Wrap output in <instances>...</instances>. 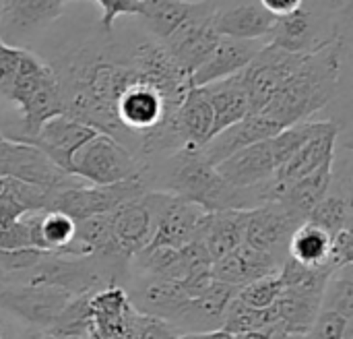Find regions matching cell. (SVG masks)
<instances>
[{
    "label": "cell",
    "instance_id": "cell-1",
    "mask_svg": "<svg viewBox=\"0 0 353 339\" xmlns=\"http://www.w3.org/2000/svg\"><path fill=\"white\" fill-rule=\"evenodd\" d=\"M341 56L343 39L339 35L306 52L296 72L269 97L261 114L281 128L308 120L333 99L339 85Z\"/></svg>",
    "mask_w": 353,
    "mask_h": 339
},
{
    "label": "cell",
    "instance_id": "cell-2",
    "mask_svg": "<svg viewBox=\"0 0 353 339\" xmlns=\"http://www.w3.org/2000/svg\"><path fill=\"white\" fill-rule=\"evenodd\" d=\"M170 166L165 191L201 205L205 211L252 209L271 201V180L252 188L232 186L219 176L215 166L203 157L201 149L184 147L172 153Z\"/></svg>",
    "mask_w": 353,
    "mask_h": 339
},
{
    "label": "cell",
    "instance_id": "cell-3",
    "mask_svg": "<svg viewBox=\"0 0 353 339\" xmlns=\"http://www.w3.org/2000/svg\"><path fill=\"white\" fill-rule=\"evenodd\" d=\"M6 99L19 108L25 133L23 137H19L21 141L33 139V135L46 120L64 112L60 83L54 66L46 64L31 52H25L21 70Z\"/></svg>",
    "mask_w": 353,
    "mask_h": 339
},
{
    "label": "cell",
    "instance_id": "cell-4",
    "mask_svg": "<svg viewBox=\"0 0 353 339\" xmlns=\"http://www.w3.org/2000/svg\"><path fill=\"white\" fill-rule=\"evenodd\" d=\"M145 168L139 157L120 141L105 133H95L85 141L70 159L68 174L87 184H114L143 178Z\"/></svg>",
    "mask_w": 353,
    "mask_h": 339
},
{
    "label": "cell",
    "instance_id": "cell-5",
    "mask_svg": "<svg viewBox=\"0 0 353 339\" xmlns=\"http://www.w3.org/2000/svg\"><path fill=\"white\" fill-rule=\"evenodd\" d=\"M147 193V182L145 178H134V180H122L114 184H87V182H77L64 188H58L52 193L48 209L66 213L68 217L85 220L91 215H101L110 213L116 207L141 199Z\"/></svg>",
    "mask_w": 353,
    "mask_h": 339
},
{
    "label": "cell",
    "instance_id": "cell-6",
    "mask_svg": "<svg viewBox=\"0 0 353 339\" xmlns=\"http://www.w3.org/2000/svg\"><path fill=\"white\" fill-rule=\"evenodd\" d=\"M145 201L149 203L155 215L153 238L147 246L180 249L186 242L199 238L203 220L207 215V211L201 205L190 203L168 191H159V193L147 191Z\"/></svg>",
    "mask_w": 353,
    "mask_h": 339
},
{
    "label": "cell",
    "instance_id": "cell-7",
    "mask_svg": "<svg viewBox=\"0 0 353 339\" xmlns=\"http://www.w3.org/2000/svg\"><path fill=\"white\" fill-rule=\"evenodd\" d=\"M0 176L58 191L83 182L60 170L37 145L21 139H0Z\"/></svg>",
    "mask_w": 353,
    "mask_h": 339
},
{
    "label": "cell",
    "instance_id": "cell-8",
    "mask_svg": "<svg viewBox=\"0 0 353 339\" xmlns=\"http://www.w3.org/2000/svg\"><path fill=\"white\" fill-rule=\"evenodd\" d=\"M215 6L207 0H196L190 17L180 23L165 39H161L168 54L176 60V64L190 75L203 64V60L211 54V50L219 41V33L213 25Z\"/></svg>",
    "mask_w": 353,
    "mask_h": 339
},
{
    "label": "cell",
    "instance_id": "cell-9",
    "mask_svg": "<svg viewBox=\"0 0 353 339\" xmlns=\"http://www.w3.org/2000/svg\"><path fill=\"white\" fill-rule=\"evenodd\" d=\"M72 296L74 294L54 286L0 284V309L14 315L39 333H48V329Z\"/></svg>",
    "mask_w": 353,
    "mask_h": 339
},
{
    "label": "cell",
    "instance_id": "cell-10",
    "mask_svg": "<svg viewBox=\"0 0 353 339\" xmlns=\"http://www.w3.org/2000/svg\"><path fill=\"white\" fill-rule=\"evenodd\" d=\"M304 54L306 52H288L271 43H265L259 50V54L240 72L250 101V114L263 110L269 97L296 72Z\"/></svg>",
    "mask_w": 353,
    "mask_h": 339
},
{
    "label": "cell",
    "instance_id": "cell-11",
    "mask_svg": "<svg viewBox=\"0 0 353 339\" xmlns=\"http://www.w3.org/2000/svg\"><path fill=\"white\" fill-rule=\"evenodd\" d=\"M141 315L120 284L105 286L89 296L87 339H134Z\"/></svg>",
    "mask_w": 353,
    "mask_h": 339
},
{
    "label": "cell",
    "instance_id": "cell-12",
    "mask_svg": "<svg viewBox=\"0 0 353 339\" xmlns=\"http://www.w3.org/2000/svg\"><path fill=\"white\" fill-rule=\"evenodd\" d=\"M304 224L279 201H267L248 211L244 242L273 255L279 263L288 257V244L296 228Z\"/></svg>",
    "mask_w": 353,
    "mask_h": 339
},
{
    "label": "cell",
    "instance_id": "cell-13",
    "mask_svg": "<svg viewBox=\"0 0 353 339\" xmlns=\"http://www.w3.org/2000/svg\"><path fill=\"white\" fill-rule=\"evenodd\" d=\"M64 10V0H0V37L6 43L33 37Z\"/></svg>",
    "mask_w": 353,
    "mask_h": 339
},
{
    "label": "cell",
    "instance_id": "cell-14",
    "mask_svg": "<svg viewBox=\"0 0 353 339\" xmlns=\"http://www.w3.org/2000/svg\"><path fill=\"white\" fill-rule=\"evenodd\" d=\"M97 130L68 114H58L50 120H46L39 130L29 139V143L37 145L60 170L68 174L70 170V159L74 151L89 141Z\"/></svg>",
    "mask_w": 353,
    "mask_h": 339
},
{
    "label": "cell",
    "instance_id": "cell-15",
    "mask_svg": "<svg viewBox=\"0 0 353 339\" xmlns=\"http://www.w3.org/2000/svg\"><path fill=\"white\" fill-rule=\"evenodd\" d=\"M337 135H339V126L333 122L329 128L306 141L271 178V201L275 199L277 191L283 188L285 184H292L323 168H333Z\"/></svg>",
    "mask_w": 353,
    "mask_h": 339
},
{
    "label": "cell",
    "instance_id": "cell-16",
    "mask_svg": "<svg viewBox=\"0 0 353 339\" xmlns=\"http://www.w3.org/2000/svg\"><path fill=\"white\" fill-rule=\"evenodd\" d=\"M236 294H238V288L213 280L205 292L186 300L178 317L172 321L174 329L182 333L221 329L225 311L230 302L236 298Z\"/></svg>",
    "mask_w": 353,
    "mask_h": 339
},
{
    "label": "cell",
    "instance_id": "cell-17",
    "mask_svg": "<svg viewBox=\"0 0 353 339\" xmlns=\"http://www.w3.org/2000/svg\"><path fill=\"white\" fill-rule=\"evenodd\" d=\"M110 228L114 246L124 259L130 261L137 253H141L151 242L155 230V215L145 201V195L116 207L110 213Z\"/></svg>",
    "mask_w": 353,
    "mask_h": 339
},
{
    "label": "cell",
    "instance_id": "cell-18",
    "mask_svg": "<svg viewBox=\"0 0 353 339\" xmlns=\"http://www.w3.org/2000/svg\"><path fill=\"white\" fill-rule=\"evenodd\" d=\"M279 130H281V126L275 120H271L269 116H265L261 112H252V114H246L244 118H240L238 122L230 124L228 128L219 130L217 135H213L201 147V153L211 166H217L221 159L230 157L232 153H236L252 143H259L263 139H269Z\"/></svg>",
    "mask_w": 353,
    "mask_h": 339
},
{
    "label": "cell",
    "instance_id": "cell-19",
    "mask_svg": "<svg viewBox=\"0 0 353 339\" xmlns=\"http://www.w3.org/2000/svg\"><path fill=\"white\" fill-rule=\"evenodd\" d=\"M215 170L223 180L238 188H252L269 182L277 172V162L269 139L252 143L230 157L221 159Z\"/></svg>",
    "mask_w": 353,
    "mask_h": 339
},
{
    "label": "cell",
    "instance_id": "cell-20",
    "mask_svg": "<svg viewBox=\"0 0 353 339\" xmlns=\"http://www.w3.org/2000/svg\"><path fill=\"white\" fill-rule=\"evenodd\" d=\"M265 43L261 39H236V37H219L217 46L203 60V64L190 75L192 87H203L232 75L242 72L248 62L259 54Z\"/></svg>",
    "mask_w": 353,
    "mask_h": 339
},
{
    "label": "cell",
    "instance_id": "cell-21",
    "mask_svg": "<svg viewBox=\"0 0 353 339\" xmlns=\"http://www.w3.org/2000/svg\"><path fill=\"white\" fill-rule=\"evenodd\" d=\"M279 267H281V263L273 255L263 253V251L242 242L234 251L223 255L221 259L213 261L211 275H213V280L230 284L240 290L242 286H246L259 278L277 273Z\"/></svg>",
    "mask_w": 353,
    "mask_h": 339
},
{
    "label": "cell",
    "instance_id": "cell-22",
    "mask_svg": "<svg viewBox=\"0 0 353 339\" xmlns=\"http://www.w3.org/2000/svg\"><path fill=\"white\" fill-rule=\"evenodd\" d=\"M130 302L139 315L157 317L172 323L190 298L180 280L143 278L130 292Z\"/></svg>",
    "mask_w": 353,
    "mask_h": 339
},
{
    "label": "cell",
    "instance_id": "cell-23",
    "mask_svg": "<svg viewBox=\"0 0 353 339\" xmlns=\"http://www.w3.org/2000/svg\"><path fill=\"white\" fill-rule=\"evenodd\" d=\"M172 124L182 147L201 149L211 139L213 112L201 87H188L184 99L172 116Z\"/></svg>",
    "mask_w": 353,
    "mask_h": 339
},
{
    "label": "cell",
    "instance_id": "cell-24",
    "mask_svg": "<svg viewBox=\"0 0 353 339\" xmlns=\"http://www.w3.org/2000/svg\"><path fill=\"white\" fill-rule=\"evenodd\" d=\"M250 209H223L207 211L199 238L203 240L211 261L221 259L238 244L244 242V228Z\"/></svg>",
    "mask_w": 353,
    "mask_h": 339
},
{
    "label": "cell",
    "instance_id": "cell-25",
    "mask_svg": "<svg viewBox=\"0 0 353 339\" xmlns=\"http://www.w3.org/2000/svg\"><path fill=\"white\" fill-rule=\"evenodd\" d=\"M201 89L207 95L211 112H213L211 137L217 135L219 130L228 128L230 124L238 122L246 114H250V101H248V95H246L240 72L232 75L228 79L203 85Z\"/></svg>",
    "mask_w": 353,
    "mask_h": 339
},
{
    "label": "cell",
    "instance_id": "cell-26",
    "mask_svg": "<svg viewBox=\"0 0 353 339\" xmlns=\"http://www.w3.org/2000/svg\"><path fill=\"white\" fill-rule=\"evenodd\" d=\"M275 14H271L261 2H248L240 6H232L225 10H215L213 25L221 37L236 39H265Z\"/></svg>",
    "mask_w": 353,
    "mask_h": 339
},
{
    "label": "cell",
    "instance_id": "cell-27",
    "mask_svg": "<svg viewBox=\"0 0 353 339\" xmlns=\"http://www.w3.org/2000/svg\"><path fill=\"white\" fill-rule=\"evenodd\" d=\"M323 296L283 288L275 300L277 325L292 338H302L321 313Z\"/></svg>",
    "mask_w": 353,
    "mask_h": 339
},
{
    "label": "cell",
    "instance_id": "cell-28",
    "mask_svg": "<svg viewBox=\"0 0 353 339\" xmlns=\"http://www.w3.org/2000/svg\"><path fill=\"white\" fill-rule=\"evenodd\" d=\"M267 39L271 46L288 50V52H310L316 48L314 43V19L312 12L302 4L300 8L275 17ZM321 46V43H319Z\"/></svg>",
    "mask_w": 353,
    "mask_h": 339
},
{
    "label": "cell",
    "instance_id": "cell-29",
    "mask_svg": "<svg viewBox=\"0 0 353 339\" xmlns=\"http://www.w3.org/2000/svg\"><path fill=\"white\" fill-rule=\"evenodd\" d=\"M331 180H333V168H323L310 176H304L292 184H285L283 188L277 191L273 201H279L294 215L306 222L312 207L331 191Z\"/></svg>",
    "mask_w": 353,
    "mask_h": 339
},
{
    "label": "cell",
    "instance_id": "cell-30",
    "mask_svg": "<svg viewBox=\"0 0 353 339\" xmlns=\"http://www.w3.org/2000/svg\"><path fill=\"white\" fill-rule=\"evenodd\" d=\"M196 0H143L141 14L155 39H165L180 23H184Z\"/></svg>",
    "mask_w": 353,
    "mask_h": 339
},
{
    "label": "cell",
    "instance_id": "cell-31",
    "mask_svg": "<svg viewBox=\"0 0 353 339\" xmlns=\"http://www.w3.org/2000/svg\"><path fill=\"white\" fill-rule=\"evenodd\" d=\"M329 251H331V236L323 228L310 222L300 224L288 244V257L308 267L327 265Z\"/></svg>",
    "mask_w": 353,
    "mask_h": 339
},
{
    "label": "cell",
    "instance_id": "cell-32",
    "mask_svg": "<svg viewBox=\"0 0 353 339\" xmlns=\"http://www.w3.org/2000/svg\"><path fill=\"white\" fill-rule=\"evenodd\" d=\"M306 222L323 228L331 238L343 228L352 226V201L347 195H331L327 193L308 213Z\"/></svg>",
    "mask_w": 353,
    "mask_h": 339
},
{
    "label": "cell",
    "instance_id": "cell-33",
    "mask_svg": "<svg viewBox=\"0 0 353 339\" xmlns=\"http://www.w3.org/2000/svg\"><path fill=\"white\" fill-rule=\"evenodd\" d=\"M275 323H277L275 307L254 309V307H248V304L240 302L238 298H234L230 302L228 311H225L221 329H225L228 333L236 336V333H244V331L265 329V327H271Z\"/></svg>",
    "mask_w": 353,
    "mask_h": 339
},
{
    "label": "cell",
    "instance_id": "cell-34",
    "mask_svg": "<svg viewBox=\"0 0 353 339\" xmlns=\"http://www.w3.org/2000/svg\"><path fill=\"white\" fill-rule=\"evenodd\" d=\"M93 292L74 294L66 302V307L60 311V315L56 317V321L52 323L48 333L87 339V331H89V296Z\"/></svg>",
    "mask_w": 353,
    "mask_h": 339
},
{
    "label": "cell",
    "instance_id": "cell-35",
    "mask_svg": "<svg viewBox=\"0 0 353 339\" xmlns=\"http://www.w3.org/2000/svg\"><path fill=\"white\" fill-rule=\"evenodd\" d=\"M43 211V209H41ZM41 211H29L0 230V251H17V249H41L39 236V215Z\"/></svg>",
    "mask_w": 353,
    "mask_h": 339
},
{
    "label": "cell",
    "instance_id": "cell-36",
    "mask_svg": "<svg viewBox=\"0 0 353 339\" xmlns=\"http://www.w3.org/2000/svg\"><path fill=\"white\" fill-rule=\"evenodd\" d=\"M321 309L335 311L347 319H353V280L350 267L337 271L325 288Z\"/></svg>",
    "mask_w": 353,
    "mask_h": 339
},
{
    "label": "cell",
    "instance_id": "cell-37",
    "mask_svg": "<svg viewBox=\"0 0 353 339\" xmlns=\"http://www.w3.org/2000/svg\"><path fill=\"white\" fill-rule=\"evenodd\" d=\"M281 290H283V284H281V278H279V271H277V273L259 278V280L242 286L238 290L236 298L240 302L248 304V307H254V309H269V307L275 304Z\"/></svg>",
    "mask_w": 353,
    "mask_h": 339
},
{
    "label": "cell",
    "instance_id": "cell-38",
    "mask_svg": "<svg viewBox=\"0 0 353 339\" xmlns=\"http://www.w3.org/2000/svg\"><path fill=\"white\" fill-rule=\"evenodd\" d=\"M302 339H353V319L329 309H321L316 321Z\"/></svg>",
    "mask_w": 353,
    "mask_h": 339
},
{
    "label": "cell",
    "instance_id": "cell-39",
    "mask_svg": "<svg viewBox=\"0 0 353 339\" xmlns=\"http://www.w3.org/2000/svg\"><path fill=\"white\" fill-rule=\"evenodd\" d=\"M25 52L27 50L12 46V43H6L0 37V95L2 97H8L12 85H14V79L21 70Z\"/></svg>",
    "mask_w": 353,
    "mask_h": 339
},
{
    "label": "cell",
    "instance_id": "cell-40",
    "mask_svg": "<svg viewBox=\"0 0 353 339\" xmlns=\"http://www.w3.org/2000/svg\"><path fill=\"white\" fill-rule=\"evenodd\" d=\"M353 263V234L352 226L343 228L341 232H337L331 238V251H329V259L327 265L337 273L345 267H352Z\"/></svg>",
    "mask_w": 353,
    "mask_h": 339
},
{
    "label": "cell",
    "instance_id": "cell-41",
    "mask_svg": "<svg viewBox=\"0 0 353 339\" xmlns=\"http://www.w3.org/2000/svg\"><path fill=\"white\" fill-rule=\"evenodd\" d=\"M101 8V29L105 33H112L114 21L118 14L139 17L141 14V2L139 0H95Z\"/></svg>",
    "mask_w": 353,
    "mask_h": 339
},
{
    "label": "cell",
    "instance_id": "cell-42",
    "mask_svg": "<svg viewBox=\"0 0 353 339\" xmlns=\"http://www.w3.org/2000/svg\"><path fill=\"white\" fill-rule=\"evenodd\" d=\"M25 213H29V209L14 195L10 178H6L4 180V188L0 191V230H4L8 224H12L14 220H19Z\"/></svg>",
    "mask_w": 353,
    "mask_h": 339
},
{
    "label": "cell",
    "instance_id": "cell-43",
    "mask_svg": "<svg viewBox=\"0 0 353 339\" xmlns=\"http://www.w3.org/2000/svg\"><path fill=\"white\" fill-rule=\"evenodd\" d=\"M178 331L174 329L172 323L157 319V317H147L141 315L139 321V329H137V338L134 339H176Z\"/></svg>",
    "mask_w": 353,
    "mask_h": 339
},
{
    "label": "cell",
    "instance_id": "cell-44",
    "mask_svg": "<svg viewBox=\"0 0 353 339\" xmlns=\"http://www.w3.org/2000/svg\"><path fill=\"white\" fill-rule=\"evenodd\" d=\"M261 4L275 17L288 14L296 8H300L304 4V0H261Z\"/></svg>",
    "mask_w": 353,
    "mask_h": 339
},
{
    "label": "cell",
    "instance_id": "cell-45",
    "mask_svg": "<svg viewBox=\"0 0 353 339\" xmlns=\"http://www.w3.org/2000/svg\"><path fill=\"white\" fill-rule=\"evenodd\" d=\"M176 339H234L232 333L225 329H213V331H192V333H178Z\"/></svg>",
    "mask_w": 353,
    "mask_h": 339
},
{
    "label": "cell",
    "instance_id": "cell-46",
    "mask_svg": "<svg viewBox=\"0 0 353 339\" xmlns=\"http://www.w3.org/2000/svg\"><path fill=\"white\" fill-rule=\"evenodd\" d=\"M35 339H85V338H70V336H52V333H39Z\"/></svg>",
    "mask_w": 353,
    "mask_h": 339
},
{
    "label": "cell",
    "instance_id": "cell-47",
    "mask_svg": "<svg viewBox=\"0 0 353 339\" xmlns=\"http://www.w3.org/2000/svg\"><path fill=\"white\" fill-rule=\"evenodd\" d=\"M325 2H327V4H329L331 8H341V6H343V4H345L347 0H325Z\"/></svg>",
    "mask_w": 353,
    "mask_h": 339
},
{
    "label": "cell",
    "instance_id": "cell-48",
    "mask_svg": "<svg viewBox=\"0 0 353 339\" xmlns=\"http://www.w3.org/2000/svg\"><path fill=\"white\" fill-rule=\"evenodd\" d=\"M6 338H8V336H6V333H4V331L0 329V339H6Z\"/></svg>",
    "mask_w": 353,
    "mask_h": 339
},
{
    "label": "cell",
    "instance_id": "cell-49",
    "mask_svg": "<svg viewBox=\"0 0 353 339\" xmlns=\"http://www.w3.org/2000/svg\"><path fill=\"white\" fill-rule=\"evenodd\" d=\"M0 139H2V133H0Z\"/></svg>",
    "mask_w": 353,
    "mask_h": 339
},
{
    "label": "cell",
    "instance_id": "cell-50",
    "mask_svg": "<svg viewBox=\"0 0 353 339\" xmlns=\"http://www.w3.org/2000/svg\"><path fill=\"white\" fill-rule=\"evenodd\" d=\"M139 2H143V0H139Z\"/></svg>",
    "mask_w": 353,
    "mask_h": 339
},
{
    "label": "cell",
    "instance_id": "cell-51",
    "mask_svg": "<svg viewBox=\"0 0 353 339\" xmlns=\"http://www.w3.org/2000/svg\"><path fill=\"white\" fill-rule=\"evenodd\" d=\"M6 339H10V338H6Z\"/></svg>",
    "mask_w": 353,
    "mask_h": 339
},
{
    "label": "cell",
    "instance_id": "cell-52",
    "mask_svg": "<svg viewBox=\"0 0 353 339\" xmlns=\"http://www.w3.org/2000/svg\"><path fill=\"white\" fill-rule=\"evenodd\" d=\"M64 2H66V0H64Z\"/></svg>",
    "mask_w": 353,
    "mask_h": 339
}]
</instances>
